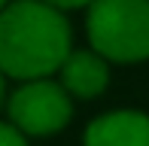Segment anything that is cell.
<instances>
[{"instance_id": "6da1fadb", "label": "cell", "mask_w": 149, "mask_h": 146, "mask_svg": "<svg viewBox=\"0 0 149 146\" xmlns=\"http://www.w3.org/2000/svg\"><path fill=\"white\" fill-rule=\"evenodd\" d=\"M70 55V24L43 0H12L0 12V70L12 79H46Z\"/></svg>"}, {"instance_id": "7a4b0ae2", "label": "cell", "mask_w": 149, "mask_h": 146, "mask_svg": "<svg viewBox=\"0 0 149 146\" xmlns=\"http://www.w3.org/2000/svg\"><path fill=\"white\" fill-rule=\"evenodd\" d=\"M91 49L119 64L149 58V0H94L85 18Z\"/></svg>"}, {"instance_id": "3957f363", "label": "cell", "mask_w": 149, "mask_h": 146, "mask_svg": "<svg viewBox=\"0 0 149 146\" xmlns=\"http://www.w3.org/2000/svg\"><path fill=\"white\" fill-rule=\"evenodd\" d=\"M70 91L52 79H31L9 97V122L22 134L46 137L70 122Z\"/></svg>"}, {"instance_id": "277c9868", "label": "cell", "mask_w": 149, "mask_h": 146, "mask_svg": "<svg viewBox=\"0 0 149 146\" xmlns=\"http://www.w3.org/2000/svg\"><path fill=\"white\" fill-rule=\"evenodd\" d=\"M85 146H149V116L137 110H116L97 116L85 128Z\"/></svg>"}, {"instance_id": "5b68a950", "label": "cell", "mask_w": 149, "mask_h": 146, "mask_svg": "<svg viewBox=\"0 0 149 146\" xmlns=\"http://www.w3.org/2000/svg\"><path fill=\"white\" fill-rule=\"evenodd\" d=\"M110 82V70H107L104 55L88 49H76L67 55V61L61 64V85L70 91L73 97H97Z\"/></svg>"}, {"instance_id": "8992f818", "label": "cell", "mask_w": 149, "mask_h": 146, "mask_svg": "<svg viewBox=\"0 0 149 146\" xmlns=\"http://www.w3.org/2000/svg\"><path fill=\"white\" fill-rule=\"evenodd\" d=\"M0 146H28V140H24V134L15 125L0 122Z\"/></svg>"}, {"instance_id": "52a82bcc", "label": "cell", "mask_w": 149, "mask_h": 146, "mask_svg": "<svg viewBox=\"0 0 149 146\" xmlns=\"http://www.w3.org/2000/svg\"><path fill=\"white\" fill-rule=\"evenodd\" d=\"M43 3H49V6H55V9H79V6H88L94 3V0H43Z\"/></svg>"}, {"instance_id": "ba28073f", "label": "cell", "mask_w": 149, "mask_h": 146, "mask_svg": "<svg viewBox=\"0 0 149 146\" xmlns=\"http://www.w3.org/2000/svg\"><path fill=\"white\" fill-rule=\"evenodd\" d=\"M3 76H6V73L0 70V101H3Z\"/></svg>"}, {"instance_id": "9c48e42d", "label": "cell", "mask_w": 149, "mask_h": 146, "mask_svg": "<svg viewBox=\"0 0 149 146\" xmlns=\"http://www.w3.org/2000/svg\"><path fill=\"white\" fill-rule=\"evenodd\" d=\"M9 3H12V0H0V12H3L6 6H9Z\"/></svg>"}]
</instances>
